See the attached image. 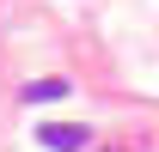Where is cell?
Here are the masks:
<instances>
[{
  "instance_id": "cell-2",
  "label": "cell",
  "mask_w": 159,
  "mask_h": 152,
  "mask_svg": "<svg viewBox=\"0 0 159 152\" xmlns=\"http://www.w3.org/2000/svg\"><path fill=\"white\" fill-rule=\"evenodd\" d=\"M25 97H31V103H55V97H67V79H31Z\"/></svg>"
},
{
  "instance_id": "cell-1",
  "label": "cell",
  "mask_w": 159,
  "mask_h": 152,
  "mask_svg": "<svg viewBox=\"0 0 159 152\" xmlns=\"http://www.w3.org/2000/svg\"><path fill=\"white\" fill-rule=\"evenodd\" d=\"M37 146H49V152H86L92 140H86V128H74V122H49V128H37Z\"/></svg>"
}]
</instances>
